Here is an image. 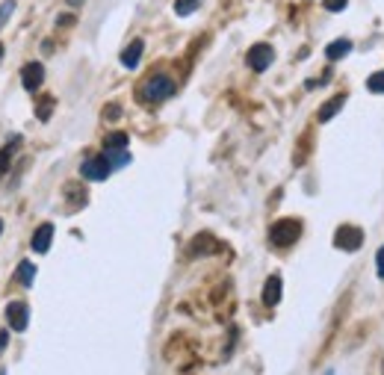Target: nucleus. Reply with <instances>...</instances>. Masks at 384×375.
Masks as SVG:
<instances>
[{
  "instance_id": "f257e3e1",
  "label": "nucleus",
  "mask_w": 384,
  "mask_h": 375,
  "mask_svg": "<svg viewBox=\"0 0 384 375\" xmlns=\"http://www.w3.org/2000/svg\"><path fill=\"white\" fill-rule=\"evenodd\" d=\"M174 95V80L166 74H154L148 77L145 83H142V89H139V98L145 104H160V101H169V98Z\"/></svg>"
},
{
  "instance_id": "f03ea898",
  "label": "nucleus",
  "mask_w": 384,
  "mask_h": 375,
  "mask_svg": "<svg viewBox=\"0 0 384 375\" xmlns=\"http://www.w3.org/2000/svg\"><path fill=\"white\" fill-rule=\"evenodd\" d=\"M299 237H302V222H299V219H278V222L269 228V242L275 248H287Z\"/></svg>"
},
{
  "instance_id": "7ed1b4c3",
  "label": "nucleus",
  "mask_w": 384,
  "mask_h": 375,
  "mask_svg": "<svg viewBox=\"0 0 384 375\" xmlns=\"http://www.w3.org/2000/svg\"><path fill=\"white\" fill-rule=\"evenodd\" d=\"M334 246L340 251H358L364 246V234H360V228H355V225H340L334 234Z\"/></svg>"
},
{
  "instance_id": "20e7f679",
  "label": "nucleus",
  "mask_w": 384,
  "mask_h": 375,
  "mask_svg": "<svg viewBox=\"0 0 384 375\" xmlns=\"http://www.w3.org/2000/svg\"><path fill=\"white\" fill-rule=\"evenodd\" d=\"M216 251H222V242H219L213 234H207V230L195 234L190 242V257H210Z\"/></svg>"
},
{
  "instance_id": "39448f33",
  "label": "nucleus",
  "mask_w": 384,
  "mask_h": 375,
  "mask_svg": "<svg viewBox=\"0 0 384 375\" xmlns=\"http://www.w3.org/2000/svg\"><path fill=\"white\" fill-rule=\"evenodd\" d=\"M272 60H275V51H272V45H266V42H260V45H251V51L246 53V62L248 68L255 71H266Z\"/></svg>"
},
{
  "instance_id": "423d86ee",
  "label": "nucleus",
  "mask_w": 384,
  "mask_h": 375,
  "mask_svg": "<svg viewBox=\"0 0 384 375\" xmlns=\"http://www.w3.org/2000/svg\"><path fill=\"white\" fill-rule=\"evenodd\" d=\"M109 172H113V165H109V160L104 154L101 157H89L80 165V178H86V181H107Z\"/></svg>"
},
{
  "instance_id": "0eeeda50",
  "label": "nucleus",
  "mask_w": 384,
  "mask_h": 375,
  "mask_svg": "<svg viewBox=\"0 0 384 375\" xmlns=\"http://www.w3.org/2000/svg\"><path fill=\"white\" fill-rule=\"evenodd\" d=\"M6 322L12 331H27V322H30V307L27 302H9L6 304Z\"/></svg>"
},
{
  "instance_id": "6e6552de",
  "label": "nucleus",
  "mask_w": 384,
  "mask_h": 375,
  "mask_svg": "<svg viewBox=\"0 0 384 375\" xmlns=\"http://www.w3.org/2000/svg\"><path fill=\"white\" fill-rule=\"evenodd\" d=\"M42 83H45V65H42V62H27L24 68H21V86H24L27 92H39Z\"/></svg>"
},
{
  "instance_id": "1a4fd4ad",
  "label": "nucleus",
  "mask_w": 384,
  "mask_h": 375,
  "mask_svg": "<svg viewBox=\"0 0 384 375\" xmlns=\"http://www.w3.org/2000/svg\"><path fill=\"white\" fill-rule=\"evenodd\" d=\"M51 239H53V225L51 222H42L36 230H33V239H30V246L36 255H45V251L51 248Z\"/></svg>"
},
{
  "instance_id": "9d476101",
  "label": "nucleus",
  "mask_w": 384,
  "mask_h": 375,
  "mask_svg": "<svg viewBox=\"0 0 384 375\" xmlns=\"http://www.w3.org/2000/svg\"><path fill=\"white\" fill-rule=\"evenodd\" d=\"M281 275H269L266 284H263V304L266 307H275L281 302Z\"/></svg>"
},
{
  "instance_id": "9b49d317",
  "label": "nucleus",
  "mask_w": 384,
  "mask_h": 375,
  "mask_svg": "<svg viewBox=\"0 0 384 375\" xmlns=\"http://www.w3.org/2000/svg\"><path fill=\"white\" fill-rule=\"evenodd\" d=\"M142 51H145V42H142V39L130 42V45L122 51V65H125V68H136L139 60H142Z\"/></svg>"
},
{
  "instance_id": "f8f14e48",
  "label": "nucleus",
  "mask_w": 384,
  "mask_h": 375,
  "mask_svg": "<svg viewBox=\"0 0 384 375\" xmlns=\"http://www.w3.org/2000/svg\"><path fill=\"white\" fill-rule=\"evenodd\" d=\"M21 148V136H12V142L9 145L0 148V178L9 172V165H12V157H15V151Z\"/></svg>"
},
{
  "instance_id": "ddd939ff",
  "label": "nucleus",
  "mask_w": 384,
  "mask_h": 375,
  "mask_svg": "<svg viewBox=\"0 0 384 375\" xmlns=\"http://www.w3.org/2000/svg\"><path fill=\"white\" fill-rule=\"evenodd\" d=\"M343 104H346V95L331 98L328 104H322V107H320V116H316V118H320V121H331V118L340 113V107H343Z\"/></svg>"
},
{
  "instance_id": "4468645a",
  "label": "nucleus",
  "mask_w": 384,
  "mask_h": 375,
  "mask_svg": "<svg viewBox=\"0 0 384 375\" xmlns=\"http://www.w3.org/2000/svg\"><path fill=\"white\" fill-rule=\"evenodd\" d=\"M349 51H352V42H349V39H337V42H331V45L325 48V57L334 62V60H343Z\"/></svg>"
},
{
  "instance_id": "2eb2a0df",
  "label": "nucleus",
  "mask_w": 384,
  "mask_h": 375,
  "mask_svg": "<svg viewBox=\"0 0 384 375\" xmlns=\"http://www.w3.org/2000/svg\"><path fill=\"white\" fill-rule=\"evenodd\" d=\"M15 281H18L21 286H33V281H36V266H33L30 260L18 263V269H15Z\"/></svg>"
},
{
  "instance_id": "dca6fc26",
  "label": "nucleus",
  "mask_w": 384,
  "mask_h": 375,
  "mask_svg": "<svg viewBox=\"0 0 384 375\" xmlns=\"http://www.w3.org/2000/svg\"><path fill=\"white\" fill-rule=\"evenodd\" d=\"M65 195H68L71 198V210H80V207L86 204V198H89V195H86V190H80V192H77V183H65Z\"/></svg>"
},
{
  "instance_id": "f3484780",
  "label": "nucleus",
  "mask_w": 384,
  "mask_h": 375,
  "mask_svg": "<svg viewBox=\"0 0 384 375\" xmlns=\"http://www.w3.org/2000/svg\"><path fill=\"white\" fill-rule=\"evenodd\" d=\"M104 151H127V134H109L104 139Z\"/></svg>"
},
{
  "instance_id": "a211bd4d",
  "label": "nucleus",
  "mask_w": 384,
  "mask_h": 375,
  "mask_svg": "<svg viewBox=\"0 0 384 375\" xmlns=\"http://www.w3.org/2000/svg\"><path fill=\"white\" fill-rule=\"evenodd\" d=\"M104 157L109 160V165H113V169H125V165L130 163V154L127 151H104Z\"/></svg>"
},
{
  "instance_id": "6ab92c4d",
  "label": "nucleus",
  "mask_w": 384,
  "mask_h": 375,
  "mask_svg": "<svg viewBox=\"0 0 384 375\" xmlns=\"http://www.w3.org/2000/svg\"><path fill=\"white\" fill-rule=\"evenodd\" d=\"M201 6V0H178V3H174V15H192L195 9Z\"/></svg>"
},
{
  "instance_id": "aec40b11",
  "label": "nucleus",
  "mask_w": 384,
  "mask_h": 375,
  "mask_svg": "<svg viewBox=\"0 0 384 375\" xmlns=\"http://www.w3.org/2000/svg\"><path fill=\"white\" fill-rule=\"evenodd\" d=\"M367 89L376 92V95H384V71H378V74L369 77V80H367Z\"/></svg>"
},
{
  "instance_id": "412c9836",
  "label": "nucleus",
  "mask_w": 384,
  "mask_h": 375,
  "mask_svg": "<svg viewBox=\"0 0 384 375\" xmlns=\"http://www.w3.org/2000/svg\"><path fill=\"white\" fill-rule=\"evenodd\" d=\"M12 12H15V0H3V3H0V30H3V24L9 21Z\"/></svg>"
},
{
  "instance_id": "4be33fe9",
  "label": "nucleus",
  "mask_w": 384,
  "mask_h": 375,
  "mask_svg": "<svg viewBox=\"0 0 384 375\" xmlns=\"http://www.w3.org/2000/svg\"><path fill=\"white\" fill-rule=\"evenodd\" d=\"M51 109H53V98H45V101L39 104V118L48 121V118H51Z\"/></svg>"
},
{
  "instance_id": "5701e85b",
  "label": "nucleus",
  "mask_w": 384,
  "mask_h": 375,
  "mask_svg": "<svg viewBox=\"0 0 384 375\" xmlns=\"http://www.w3.org/2000/svg\"><path fill=\"white\" fill-rule=\"evenodd\" d=\"M104 118H109V121L122 118V107H118V104H107L104 107Z\"/></svg>"
},
{
  "instance_id": "b1692460",
  "label": "nucleus",
  "mask_w": 384,
  "mask_h": 375,
  "mask_svg": "<svg viewBox=\"0 0 384 375\" xmlns=\"http://www.w3.org/2000/svg\"><path fill=\"white\" fill-rule=\"evenodd\" d=\"M349 0H322V6L328 9V12H340V9H346Z\"/></svg>"
},
{
  "instance_id": "393cba45",
  "label": "nucleus",
  "mask_w": 384,
  "mask_h": 375,
  "mask_svg": "<svg viewBox=\"0 0 384 375\" xmlns=\"http://www.w3.org/2000/svg\"><path fill=\"white\" fill-rule=\"evenodd\" d=\"M376 266H378V278H384V246L378 248V255H376Z\"/></svg>"
},
{
  "instance_id": "a878e982",
  "label": "nucleus",
  "mask_w": 384,
  "mask_h": 375,
  "mask_svg": "<svg viewBox=\"0 0 384 375\" xmlns=\"http://www.w3.org/2000/svg\"><path fill=\"white\" fill-rule=\"evenodd\" d=\"M71 21H74L71 15H60V27H68V24H71Z\"/></svg>"
},
{
  "instance_id": "bb28decb",
  "label": "nucleus",
  "mask_w": 384,
  "mask_h": 375,
  "mask_svg": "<svg viewBox=\"0 0 384 375\" xmlns=\"http://www.w3.org/2000/svg\"><path fill=\"white\" fill-rule=\"evenodd\" d=\"M6 340H9V334H6V331H3V334H0V351L6 349Z\"/></svg>"
},
{
  "instance_id": "cd10ccee",
  "label": "nucleus",
  "mask_w": 384,
  "mask_h": 375,
  "mask_svg": "<svg viewBox=\"0 0 384 375\" xmlns=\"http://www.w3.org/2000/svg\"><path fill=\"white\" fill-rule=\"evenodd\" d=\"M68 6H83V0H68Z\"/></svg>"
},
{
  "instance_id": "c85d7f7f",
  "label": "nucleus",
  "mask_w": 384,
  "mask_h": 375,
  "mask_svg": "<svg viewBox=\"0 0 384 375\" xmlns=\"http://www.w3.org/2000/svg\"><path fill=\"white\" fill-rule=\"evenodd\" d=\"M0 234H3V219H0Z\"/></svg>"
},
{
  "instance_id": "c756f323",
  "label": "nucleus",
  "mask_w": 384,
  "mask_h": 375,
  "mask_svg": "<svg viewBox=\"0 0 384 375\" xmlns=\"http://www.w3.org/2000/svg\"><path fill=\"white\" fill-rule=\"evenodd\" d=\"M0 60H3V45H0Z\"/></svg>"
}]
</instances>
